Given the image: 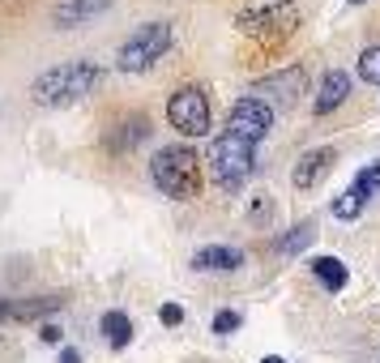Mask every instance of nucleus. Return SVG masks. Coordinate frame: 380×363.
<instances>
[{"label":"nucleus","instance_id":"1a4fd4ad","mask_svg":"<svg viewBox=\"0 0 380 363\" xmlns=\"http://www.w3.org/2000/svg\"><path fill=\"white\" fill-rule=\"evenodd\" d=\"M252 94L257 98H278L282 107L287 103H295L299 94H304V64H291V68H282V73H269V77H261L257 86H252Z\"/></svg>","mask_w":380,"mask_h":363},{"label":"nucleus","instance_id":"412c9836","mask_svg":"<svg viewBox=\"0 0 380 363\" xmlns=\"http://www.w3.org/2000/svg\"><path fill=\"white\" fill-rule=\"evenodd\" d=\"M60 363H81V351L77 347H60Z\"/></svg>","mask_w":380,"mask_h":363},{"label":"nucleus","instance_id":"4468645a","mask_svg":"<svg viewBox=\"0 0 380 363\" xmlns=\"http://www.w3.org/2000/svg\"><path fill=\"white\" fill-rule=\"evenodd\" d=\"M111 9V0H60L56 9H51V21L60 26V30H77V26H86L90 17H98V13H107Z\"/></svg>","mask_w":380,"mask_h":363},{"label":"nucleus","instance_id":"9b49d317","mask_svg":"<svg viewBox=\"0 0 380 363\" xmlns=\"http://www.w3.org/2000/svg\"><path fill=\"white\" fill-rule=\"evenodd\" d=\"M346 94H351V73H346V68H329V73L321 77V86H317L312 111H317V116H329V111H338V107L346 103Z\"/></svg>","mask_w":380,"mask_h":363},{"label":"nucleus","instance_id":"9d476101","mask_svg":"<svg viewBox=\"0 0 380 363\" xmlns=\"http://www.w3.org/2000/svg\"><path fill=\"white\" fill-rule=\"evenodd\" d=\"M334 158H338V150H334V145H317V150L299 154V163H295V171H291V184H295L299 193L317 188V184L334 171Z\"/></svg>","mask_w":380,"mask_h":363},{"label":"nucleus","instance_id":"0eeeda50","mask_svg":"<svg viewBox=\"0 0 380 363\" xmlns=\"http://www.w3.org/2000/svg\"><path fill=\"white\" fill-rule=\"evenodd\" d=\"M269 128H274V107H269L265 98L244 94V98L231 103V111H227V133H235V137L261 145V141L269 137Z\"/></svg>","mask_w":380,"mask_h":363},{"label":"nucleus","instance_id":"423d86ee","mask_svg":"<svg viewBox=\"0 0 380 363\" xmlns=\"http://www.w3.org/2000/svg\"><path fill=\"white\" fill-rule=\"evenodd\" d=\"M167 120L184 137H205L210 133V94L201 86H180L167 98Z\"/></svg>","mask_w":380,"mask_h":363},{"label":"nucleus","instance_id":"6ab92c4d","mask_svg":"<svg viewBox=\"0 0 380 363\" xmlns=\"http://www.w3.org/2000/svg\"><path fill=\"white\" fill-rule=\"evenodd\" d=\"M240 325H244V317H240L235 308H222V312L214 317V334H218V338H227V334H235Z\"/></svg>","mask_w":380,"mask_h":363},{"label":"nucleus","instance_id":"39448f33","mask_svg":"<svg viewBox=\"0 0 380 363\" xmlns=\"http://www.w3.org/2000/svg\"><path fill=\"white\" fill-rule=\"evenodd\" d=\"M248 39L265 43V47H278L282 39H291L299 30V4L295 0H274V4H257V9H244L240 21H235Z\"/></svg>","mask_w":380,"mask_h":363},{"label":"nucleus","instance_id":"2eb2a0df","mask_svg":"<svg viewBox=\"0 0 380 363\" xmlns=\"http://www.w3.org/2000/svg\"><path fill=\"white\" fill-rule=\"evenodd\" d=\"M308 270H312V278H317L329 295H338V291L351 282V270H346V261H342V257H312V261H308Z\"/></svg>","mask_w":380,"mask_h":363},{"label":"nucleus","instance_id":"f257e3e1","mask_svg":"<svg viewBox=\"0 0 380 363\" xmlns=\"http://www.w3.org/2000/svg\"><path fill=\"white\" fill-rule=\"evenodd\" d=\"M103 81V68L94 60H68V64H56V68H43L34 81H30V98L38 107H73L81 103L86 94H94Z\"/></svg>","mask_w":380,"mask_h":363},{"label":"nucleus","instance_id":"b1692460","mask_svg":"<svg viewBox=\"0 0 380 363\" xmlns=\"http://www.w3.org/2000/svg\"><path fill=\"white\" fill-rule=\"evenodd\" d=\"M351 4H364V0H351Z\"/></svg>","mask_w":380,"mask_h":363},{"label":"nucleus","instance_id":"4be33fe9","mask_svg":"<svg viewBox=\"0 0 380 363\" xmlns=\"http://www.w3.org/2000/svg\"><path fill=\"white\" fill-rule=\"evenodd\" d=\"M38 338H43V342H60V329H56V325H43V334H38Z\"/></svg>","mask_w":380,"mask_h":363},{"label":"nucleus","instance_id":"a211bd4d","mask_svg":"<svg viewBox=\"0 0 380 363\" xmlns=\"http://www.w3.org/2000/svg\"><path fill=\"white\" fill-rule=\"evenodd\" d=\"M359 77H364L368 86H380V43L376 47H364V56H359Z\"/></svg>","mask_w":380,"mask_h":363},{"label":"nucleus","instance_id":"f8f14e48","mask_svg":"<svg viewBox=\"0 0 380 363\" xmlns=\"http://www.w3.org/2000/svg\"><path fill=\"white\" fill-rule=\"evenodd\" d=\"M244 265V248H231V244H205L192 252V270L201 274H231Z\"/></svg>","mask_w":380,"mask_h":363},{"label":"nucleus","instance_id":"ddd939ff","mask_svg":"<svg viewBox=\"0 0 380 363\" xmlns=\"http://www.w3.org/2000/svg\"><path fill=\"white\" fill-rule=\"evenodd\" d=\"M145 137H150V120H145L141 111H133V116H124L115 128H107V150H111V154H128V150H137Z\"/></svg>","mask_w":380,"mask_h":363},{"label":"nucleus","instance_id":"aec40b11","mask_svg":"<svg viewBox=\"0 0 380 363\" xmlns=\"http://www.w3.org/2000/svg\"><path fill=\"white\" fill-rule=\"evenodd\" d=\"M158 321H163V325H180V321H184V308H180V304H163V308H158Z\"/></svg>","mask_w":380,"mask_h":363},{"label":"nucleus","instance_id":"7ed1b4c3","mask_svg":"<svg viewBox=\"0 0 380 363\" xmlns=\"http://www.w3.org/2000/svg\"><path fill=\"white\" fill-rule=\"evenodd\" d=\"M205 163H210V175H214V184H218L222 193H240V188L252 180V171H257V145L222 128V133L210 141V158H205Z\"/></svg>","mask_w":380,"mask_h":363},{"label":"nucleus","instance_id":"f03ea898","mask_svg":"<svg viewBox=\"0 0 380 363\" xmlns=\"http://www.w3.org/2000/svg\"><path fill=\"white\" fill-rule=\"evenodd\" d=\"M150 180L171 201H192L201 193V158L188 145H163L150 158Z\"/></svg>","mask_w":380,"mask_h":363},{"label":"nucleus","instance_id":"f3484780","mask_svg":"<svg viewBox=\"0 0 380 363\" xmlns=\"http://www.w3.org/2000/svg\"><path fill=\"white\" fill-rule=\"evenodd\" d=\"M312 235H317V227H312V223H295V227H291V235H282V240H278V252H282V257H295L299 248H308V244H312Z\"/></svg>","mask_w":380,"mask_h":363},{"label":"nucleus","instance_id":"20e7f679","mask_svg":"<svg viewBox=\"0 0 380 363\" xmlns=\"http://www.w3.org/2000/svg\"><path fill=\"white\" fill-rule=\"evenodd\" d=\"M171 43H175L171 21H145V26H137V30L120 43L115 68H120V73H145V68H154V64L171 51Z\"/></svg>","mask_w":380,"mask_h":363},{"label":"nucleus","instance_id":"5701e85b","mask_svg":"<svg viewBox=\"0 0 380 363\" xmlns=\"http://www.w3.org/2000/svg\"><path fill=\"white\" fill-rule=\"evenodd\" d=\"M261 363H287V359H278V355H265V359H261Z\"/></svg>","mask_w":380,"mask_h":363},{"label":"nucleus","instance_id":"dca6fc26","mask_svg":"<svg viewBox=\"0 0 380 363\" xmlns=\"http://www.w3.org/2000/svg\"><path fill=\"white\" fill-rule=\"evenodd\" d=\"M98 329L107 334V342H111L115 351H124V347L133 342V321H128V312H120V308H107V312L98 317Z\"/></svg>","mask_w":380,"mask_h":363},{"label":"nucleus","instance_id":"6e6552de","mask_svg":"<svg viewBox=\"0 0 380 363\" xmlns=\"http://www.w3.org/2000/svg\"><path fill=\"white\" fill-rule=\"evenodd\" d=\"M376 193H380V158H372L368 167L355 171V180L342 188V197H334V214H338L342 223H355V218L372 205Z\"/></svg>","mask_w":380,"mask_h":363}]
</instances>
